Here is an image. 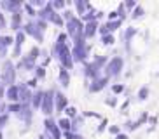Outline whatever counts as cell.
Returning <instances> with one entry per match:
<instances>
[]
</instances>
